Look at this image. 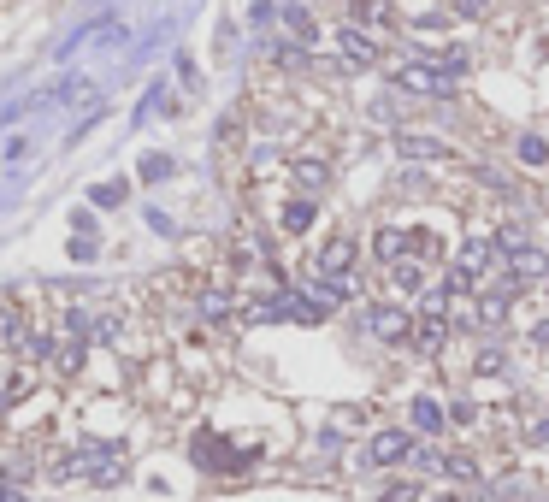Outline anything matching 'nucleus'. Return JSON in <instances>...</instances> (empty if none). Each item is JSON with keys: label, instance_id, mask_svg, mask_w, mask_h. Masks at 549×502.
<instances>
[{"label": "nucleus", "instance_id": "f257e3e1", "mask_svg": "<svg viewBox=\"0 0 549 502\" xmlns=\"http://www.w3.org/2000/svg\"><path fill=\"white\" fill-rule=\"evenodd\" d=\"M54 473H60V479H89V485H119L124 479V449L119 443H83V449L65 455Z\"/></svg>", "mask_w": 549, "mask_h": 502}, {"label": "nucleus", "instance_id": "f03ea898", "mask_svg": "<svg viewBox=\"0 0 549 502\" xmlns=\"http://www.w3.org/2000/svg\"><path fill=\"white\" fill-rule=\"evenodd\" d=\"M390 83H396L402 95H426V101H449V89H455V83H449L437 65H426V60L396 65V71H390Z\"/></svg>", "mask_w": 549, "mask_h": 502}, {"label": "nucleus", "instance_id": "7ed1b4c3", "mask_svg": "<svg viewBox=\"0 0 549 502\" xmlns=\"http://www.w3.org/2000/svg\"><path fill=\"white\" fill-rule=\"evenodd\" d=\"M361 325L372 331V337H378V343H408V331H414V314H408L402 302H372Z\"/></svg>", "mask_w": 549, "mask_h": 502}, {"label": "nucleus", "instance_id": "20e7f679", "mask_svg": "<svg viewBox=\"0 0 549 502\" xmlns=\"http://www.w3.org/2000/svg\"><path fill=\"white\" fill-rule=\"evenodd\" d=\"M502 278H508L514 290H526V284H538V278H549V249H538V243H526V249L502 254Z\"/></svg>", "mask_w": 549, "mask_h": 502}, {"label": "nucleus", "instance_id": "39448f33", "mask_svg": "<svg viewBox=\"0 0 549 502\" xmlns=\"http://www.w3.org/2000/svg\"><path fill=\"white\" fill-rule=\"evenodd\" d=\"M414 455V432H402V426H384V432H372V443H366V461L372 467H402Z\"/></svg>", "mask_w": 549, "mask_h": 502}, {"label": "nucleus", "instance_id": "423d86ee", "mask_svg": "<svg viewBox=\"0 0 549 502\" xmlns=\"http://www.w3.org/2000/svg\"><path fill=\"white\" fill-rule=\"evenodd\" d=\"M337 54H343L349 71H366V65H378V42L366 36L361 24H343V30H337Z\"/></svg>", "mask_w": 549, "mask_h": 502}, {"label": "nucleus", "instance_id": "0eeeda50", "mask_svg": "<svg viewBox=\"0 0 549 502\" xmlns=\"http://www.w3.org/2000/svg\"><path fill=\"white\" fill-rule=\"evenodd\" d=\"M443 343H449V314H431V308H420V314H414V331H408V349L437 355Z\"/></svg>", "mask_w": 549, "mask_h": 502}, {"label": "nucleus", "instance_id": "6e6552de", "mask_svg": "<svg viewBox=\"0 0 549 502\" xmlns=\"http://www.w3.org/2000/svg\"><path fill=\"white\" fill-rule=\"evenodd\" d=\"M349 266H355V243L349 237H331V243L313 249V278H343Z\"/></svg>", "mask_w": 549, "mask_h": 502}, {"label": "nucleus", "instance_id": "1a4fd4ad", "mask_svg": "<svg viewBox=\"0 0 549 502\" xmlns=\"http://www.w3.org/2000/svg\"><path fill=\"white\" fill-rule=\"evenodd\" d=\"M490 260H496V243H490V237H467V243H461V254H455V272L479 284V278L490 272Z\"/></svg>", "mask_w": 549, "mask_h": 502}, {"label": "nucleus", "instance_id": "9d476101", "mask_svg": "<svg viewBox=\"0 0 549 502\" xmlns=\"http://www.w3.org/2000/svg\"><path fill=\"white\" fill-rule=\"evenodd\" d=\"M508 308H514V284H508V278H496V284H485V290H479V325H502V319H508Z\"/></svg>", "mask_w": 549, "mask_h": 502}, {"label": "nucleus", "instance_id": "9b49d317", "mask_svg": "<svg viewBox=\"0 0 549 502\" xmlns=\"http://www.w3.org/2000/svg\"><path fill=\"white\" fill-rule=\"evenodd\" d=\"M384 278H390V290H396V296H420V290H426V260L402 254L396 266H384Z\"/></svg>", "mask_w": 549, "mask_h": 502}, {"label": "nucleus", "instance_id": "f8f14e48", "mask_svg": "<svg viewBox=\"0 0 549 502\" xmlns=\"http://www.w3.org/2000/svg\"><path fill=\"white\" fill-rule=\"evenodd\" d=\"M349 24H361V30H396V6L390 0H349Z\"/></svg>", "mask_w": 549, "mask_h": 502}, {"label": "nucleus", "instance_id": "ddd939ff", "mask_svg": "<svg viewBox=\"0 0 549 502\" xmlns=\"http://www.w3.org/2000/svg\"><path fill=\"white\" fill-rule=\"evenodd\" d=\"M396 154H402V160H449L455 148H449V142H437V136H414V130H402V136H396Z\"/></svg>", "mask_w": 549, "mask_h": 502}, {"label": "nucleus", "instance_id": "4468645a", "mask_svg": "<svg viewBox=\"0 0 549 502\" xmlns=\"http://www.w3.org/2000/svg\"><path fill=\"white\" fill-rule=\"evenodd\" d=\"M408 420H414V432L437 438V432L449 426V408H443V402H431V396H414V402H408Z\"/></svg>", "mask_w": 549, "mask_h": 502}, {"label": "nucleus", "instance_id": "2eb2a0df", "mask_svg": "<svg viewBox=\"0 0 549 502\" xmlns=\"http://www.w3.org/2000/svg\"><path fill=\"white\" fill-rule=\"evenodd\" d=\"M290 178H296L307 195H319V189L331 184V166H325L319 154H302V160H290Z\"/></svg>", "mask_w": 549, "mask_h": 502}, {"label": "nucleus", "instance_id": "dca6fc26", "mask_svg": "<svg viewBox=\"0 0 549 502\" xmlns=\"http://www.w3.org/2000/svg\"><path fill=\"white\" fill-rule=\"evenodd\" d=\"M24 337H30V325L18 314V302H0V349H24Z\"/></svg>", "mask_w": 549, "mask_h": 502}, {"label": "nucleus", "instance_id": "f3484780", "mask_svg": "<svg viewBox=\"0 0 549 502\" xmlns=\"http://www.w3.org/2000/svg\"><path fill=\"white\" fill-rule=\"evenodd\" d=\"M372 254H378L384 266H396V260L408 254V231H402V225H384V231L372 237Z\"/></svg>", "mask_w": 549, "mask_h": 502}, {"label": "nucleus", "instance_id": "a211bd4d", "mask_svg": "<svg viewBox=\"0 0 549 502\" xmlns=\"http://www.w3.org/2000/svg\"><path fill=\"white\" fill-rule=\"evenodd\" d=\"M426 65H437V71L455 83V77H467V71H473V54H467V48H437V54H426Z\"/></svg>", "mask_w": 549, "mask_h": 502}, {"label": "nucleus", "instance_id": "6ab92c4d", "mask_svg": "<svg viewBox=\"0 0 549 502\" xmlns=\"http://www.w3.org/2000/svg\"><path fill=\"white\" fill-rule=\"evenodd\" d=\"M514 160H520L526 172H544L549 166V142L544 136H520V142H514Z\"/></svg>", "mask_w": 549, "mask_h": 502}, {"label": "nucleus", "instance_id": "aec40b11", "mask_svg": "<svg viewBox=\"0 0 549 502\" xmlns=\"http://www.w3.org/2000/svg\"><path fill=\"white\" fill-rule=\"evenodd\" d=\"M313 219H319V201H313V195H302V201H290V207H284V231H290V237H302Z\"/></svg>", "mask_w": 549, "mask_h": 502}, {"label": "nucleus", "instance_id": "412c9836", "mask_svg": "<svg viewBox=\"0 0 549 502\" xmlns=\"http://www.w3.org/2000/svg\"><path fill=\"white\" fill-rule=\"evenodd\" d=\"M284 24H290V36H296L302 48H313V36H319V24H313V12H307V6H284Z\"/></svg>", "mask_w": 549, "mask_h": 502}, {"label": "nucleus", "instance_id": "4be33fe9", "mask_svg": "<svg viewBox=\"0 0 549 502\" xmlns=\"http://www.w3.org/2000/svg\"><path fill=\"white\" fill-rule=\"evenodd\" d=\"M443 479H455V485H479V461H473V455H443Z\"/></svg>", "mask_w": 549, "mask_h": 502}, {"label": "nucleus", "instance_id": "5701e85b", "mask_svg": "<svg viewBox=\"0 0 549 502\" xmlns=\"http://www.w3.org/2000/svg\"><path fill=\"white\" fill-rule=\"evenodd\" d=\"M408 467H414V473H443V449H420V443H414Z\"/></svg>", "mask_w": 549, "mask_h": 502}, {"label": "nucleus", "instance_id": "b1692460", "mask_svg": "<svg viewBox=\"0 0 549 502\" xmlns=\"http://www.w3.org/2000/svg\"><path fill=\"white\" fill-rule=\"evenodd\" d=\"M201 314H207V319H225V314H231V296H225V290H207V296H201Z\"/></svg>", "mask_w": 549, "mask_h": 502}, {"label": "nucleus", "instance_id": "393cba45", "mask_svg": "<svg viewBox=\"0 0 549 502\" xmlns=\"http://www.w3.org/2000/svg\"><path fill=\"white\" fill-rule=\"evenodd\" d=\"M272 18H278V6H272V0H254V6H248V24H254V30H266Z\"/></svg>", "mask_w": 549, "mask_h": 502}, {"label": "nucleus", "instance_id": "a878e982", "mask_svg": "<svg viewBox=\"0 0 549 502\" xmlns=\"http://www.w3.org/2000/svg\"><path fill=\"white\" fill-rule=\"evenodd\" d=\"M526 443H549V414H538V420H526Z\"/></svg>", "mask_w": 549, "mask_h": 502}, {"label": "nucleus", "instance_id": "bb28decb", "mask_svg": "<svg viewBox=\"0 0 549 502\" xmlns=\"http://www.w3.org/2000/svg\"><path fill=\"white\" fill-rule=\"evenodd\" d=\"M95 201H101V207H119V201H124V184H101V189H95Z\"/></svg>", "mask_w": 549, "mask_h": 502}, {"label": "nucleus", "instance_id": "cd10ccee", "mask_svg": "<svg viewBox=\"0 0 549 502\" xmlns=\"http://www.w3.org/2000/svg\"><path fill=\"white\" fill-rule=\"evenodd\" d=\"M490 0H455V18H485Z\"/></svg>", "mask_w": 549, "mask_h": 502}, {"label": "nucleus", "instance_id": "c85d7f7f", "mask_svg": "<svg viewBox=\"0 0 549 502\" xmlns=\"http://www.w3.org/2000/svg\"><path fill=\"white\" fill-rule=\"evenodd\" d=\"M95 249H101V243H89V237H71V260H95Z\"/></svg>", "mask_w": 549, "mask_h": 502}, {"label": "nucleus", "instance_id": "c756f323", "mask_svg": "<svg viewBox=\"0 0 549 502\" xmlns=\"http://www.w3.org/2000/svg\"><path fill=\"white\" fill-rule=\"evenodd\" d=\"M479 373H502V349H479Z\"/></svg>", "mask_w": 549, "mask_h": 502}, {"label": "nucleus", "instance_id": "7c9ffc66", "mask_svg": "<svg viewBox=\"0 0 549 502\" xmlns=\"http://www.w3.org/2000/svg\"><path fill=\"white\" fill-rule=\"evenodd\" d=\"M142 178H148V184H154V178H172V160H148V166H142Z\"/></svg>", "mask_w": 549, "mask_h": 502}, {"label": "nucleus", "instance_id": "2f4dec72", "mask_svg": "<svg viewBox=\"0 0 549 502\" xmlns=\"http://www.w3.org/2000/svg\"><path fill=\"white\" fill-rule=\"evenodd\" d=\"M532 343H538V349H549V319H538V325H532Z\"/></svg>", "mask_w": 549, "mask_h": 502}, {"label": "nucleus", "instance_id": "473e14b6", "mask_svg": "<svg viewBox=\"0 0 549 502\" xmlns=\"http://www.w3.org/2000/svg\"><path fill=\"white\" fill-rule=\"evenodd\" d=\"M0 502H30L24 491H12V485H0Z\"/></svg>", "mask_w": 549, "mask_h": 502}]
</instances>
